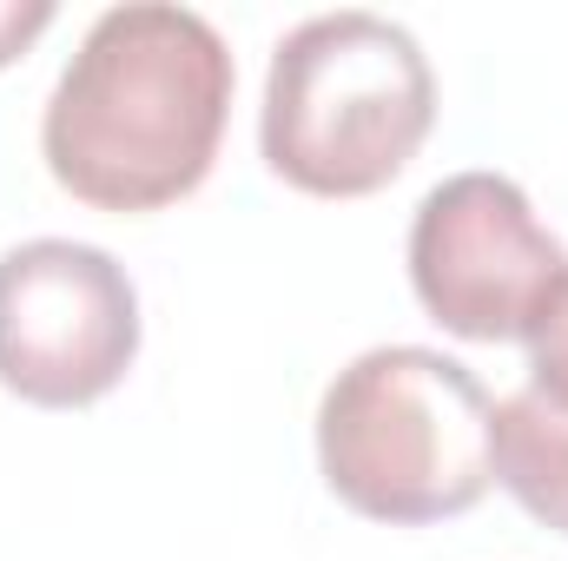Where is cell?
<instances>
[{"label":"cell","instance_id":"5","mask_svg":"<svg viewBox=\"0 0 568 561\" xmlns=\"http://www.w3.org/2000/svg\"><path fill=\"white\" fill-rule=\"evenodd\" d=\"M140 357V290L80 238H27L0 258V390L33 410H87Z\"/></svg>","mask_w":568,"mask_h":561},{"label":"cell","instance_id":"2","mask_svg":"<svg viewBox=\"0 0 568 561\" xmlns=\"http://www.w3.org/2000/svg\"><path fill=\"white\" fill-rule=\"evenodd\" d=\"M489 436L496 404L469 364L424 344H377L317 404V469L351 516L424 529L489 496Z\"/></svg>","mask_w":568,"mask_h":561},{"label":"cell","instance_id":"7","mask_svg":"<svg viewBox=\"0 0 568 561\" xmlns=\"http://www.w3.org/2000/svg\"><path fill=\"white\" fill-rule=\"evenodd\" d=\"M529 390L568 417V297L556 304V317L536 330V344H529Z\"/></svg>","mask_w":568,"mask_h":561},{"label":"cell","instance_id":"8","mask_svg":"<svg viewBox=\"0 0 568 561\" xmlns=\"http://www.w3.org/2000/svg\"><path fill=\"white\" fill-rule=\"evenodd\" d=\"M53 27V0H0V67H13Z\"/></svg>","mask_w":568,"mask_h":561},{"label":"cell","instance_id":"3","mask_svg":"<svg viewBox=\"0 0 568 561\" xmlns=\"http://www.w3.org/2000/svg\"><path fill=\"white\" fill-rule=\"evenodd\" d=\"M436 126V73L410 27L344 7L291 27L265 73L258 145L291 192L371 198Z\"/></svg>","mask_w":568,"mask_h":561},{"label":"cell","instance_id":"4","mask_svg":"<svg viewBox=\"0 0 568 561\" xmlns=\"http://www.w3.org/2000/svg\"><path fill=\"white\" fill-rule=\"evenodd\" d=\"M410 290L449 337L536 344L568 297V252L516 178L456 172L410 218Z\"/></svg>","mask_w":568,"mask_h":561},{"label":"cell","instance_id":"6","mask_svg":"<svg viewBox=\"0 0 568 561\" xmlns=\"http://www.w3.org/2000/svg\"><path fill=\"white\" fill-rule=\"evenodd\" d=\"M496 482L542 522L568 536V417H556L536 390H516L496 404V436H489Z\"/></svg>","mask_w":568,"mask_h":561},{"label":"cell","instance_id":"1","mask_svg":"<svg viewBox=\"0 0 568 561\" xmlns=\"http://www.w3.org/2000/svg\"><path fill=\"white\" fill-rule=\"evenodd\" d=\"M232 86V47L205 13L172 0L106 7L40 113L53 185L93 212L192 198L219 159Z\"/></svg>","mask_w":568,"mask_h":561}]
</instances>
